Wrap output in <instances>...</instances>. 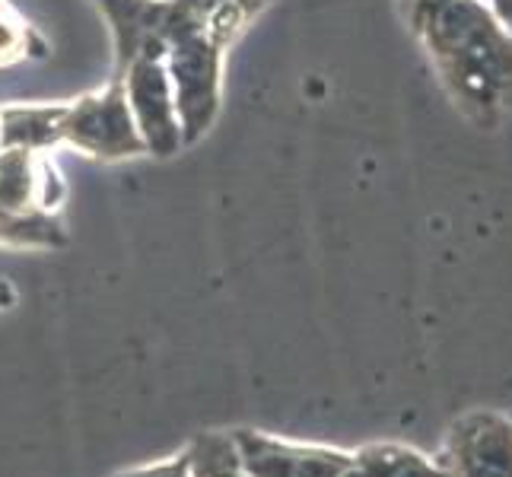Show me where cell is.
<instances>
[{"label": "cell", "instance_id": "cell-17", "mask_svg": "<svg viewBox=\"0 0 512 477\" xmlns=\"http://www.w3.org/2000/svg\"><path fill=\"white\" fill-rule=\"evenodd\" d=\"M398 4H414V0H398Z\"/></svg>", "mask_w": 512, "mask_h": 477}, {"label": "cell", "instance_id": "cell-3", "mask_svg": "<svg viewBox=\"0 0 512 477\" xmlns=\"http://www.w3.org/2000/svg\"><path fill=\"white\" fill-rule=\"evenodd\" d=\"M61 144L74 147L96 159H131L144 156V137H140L131 105L125 96V83L109 80L96 93H86L74 102H67Z\"/></svg>", "mask_w": 512, "mask_h": 477}, {"label": "cell", "instance_id": "cell-13", "mask_svg": "<svg viewBox=\"0 0 512 477\" xmlns=\"http://www.w3.org/2000/svg\"><path fill=\"white\" fill-rule=\"evenodd\" d=\"M191 477H249L242 468L233 433H201L188 446Z\"/></svg>", "mask_w": 512, "mask_h": 477}, {"label": "cell", "instance_id": "cell-7", "mask_svg": "<svg viewBox=\"0 0 512 477\" xmlns=\"http://www.w3.org/2000/svg\"><path fill=\"white\" fill-rule=\"evenodd\" d=\"M233 443L249 477H344L353 458L338 449L280 443L255 430H233Z\"/></svg>", "mask_w": 512, "mask_h": 477}, {"label": "cell", "instance_id": "cell-12", "mask_svg": "<svg viewBox=\"0 0 512 477\" xmlns=\"http://www.w3.org/2000/svg\"><path fill=\"white\" fill-rule=\"evenodd\" d=\"M0 245L10 249H64L67 233L58 214H13L0 207Z\"/></svg>", "mask_w": 512, "mask_h": 477}, {"label": "cell", "instance_id": "cell-6", "mask_svg": "<svg viewBox=\"0 0 512 477\" xmlns=\"http://www.w3.org/2000/svg\"><path fill=\"white\" fill-rule=\"evenodd\" d=\"M439 468L449 477H512V420L500 414L458 420Z\"/></svg>", "mask_w": 512, "mask_h": 477}, {"label": "cell", "instance_id": "cell-1", "mask_svg": "<svg viewBox=\"0 0 512 477\" xmlns=\"http://www.w3.org/2000/svg\"><path fill=\"white\" fill-rule=\"evenodd\" d=\"M404 23L427 51L452 105L478 128L512 118V26L487 0H414Z\"/></svg>", "mask_w": 512, "mask_h": 477}, {"label": "cell", "instance_id": "cell-15", "mask_svg": "<svg viewBox=\"0 0 512 477\" xmlns=\"http://www.w3.org/2000/svg\"><path fill=\"white\" fill-rule=\"evenodd\" d=\"M118 477H191V471H188V455H179V458H172V462H163V465L125 471V474H118Z\"/></svg>", "mask_w": 512, "mask_h": 477}, {"label": "cell", "instance_id": "cell-2", "mask_svg": "<svg viewBox=\"0 0 512 477\" xmlns=\"http://www.w3.org/2000/svg\"><path fill=\"white\" fill-rule=\"evenodd\" d=\"M223 58L226 48L217 39H210L198 26L182 23L172 10L163 64L172 83V99H175V112H179L185 147L198 144L214 128V121L220 115Z\"/></svg>", "mask_w": 512, "mask_h": 477}, {"label": "cell", "instance_id": "cell-14", "mask_svg": "<svg viewBox=\"0 0 512 477\" xmlns=\"http://www.w3.org/2000/svg\"><path fill=\"white\" fill-rule=\"evenodd\" d=\"M26 55H42V42L7 4L0 7V64H13Z\"/></svg>", "mask_w": 512, "mask_h": 477}, {"label": "cell", "instance_id": "cell-18", "mask_svg": "<svg viewBox=\"0 0 512 477\" xmlns=\"http://www.w3.org/2000/svg\"><path fill=\"white\" fill-rule=\"evenodd\" d=\"M4 4H7V0H0V7H4Z\"/></svg>", "mask_w": 512, "mask_h": 477}, {"label": "cell", "instance_id": "cell-8", "mask_svg": "<svg viewBox=\"0 0 512 477\" xmlns=\"http://www.w3.org/2000/svg\"><path fill=\"white\" fill-rule=\"evenodd\" d=\"M64 179L48 153L0 147V207L13 214H55Z\"/></svg>", "mask_w": 512, "mask_h": 477}, {"label": "cell", "instance_id": "cell-9", "mask_svg": "<svg viewBox=\"0 0 512 477\" xmlns=\"http://www.w3.org/2000/svg\"><path fill=\"white\" fill-rule=\"evenodd\" d=\"M67 102H10L0 105V147L51 153L61 147V125H64Z\"/></svg>", "mask_w": 512, "mask_h": 477}, {"label": "cell", "instance_id": "cell-4", "mask_svg": "<svg viewBox=\"0 0 512 477\" xmlns=\"http://www.w3.org/2000/svg\"><path fill=\"white\" fill-rule=\"evenodd\" d=\"M115 80L125 83L134 125L140 137H144L147 153L156 159H169L179 153L185 147V140H182L179 112H175L172 83L163 58H140L128 64L125 74H118Z\"/></svg>", "mask_w": 512, "mask_h": 477}, {"label": "cell", "instance_id": "cell-16", "mask_svg": "<svg viewBox=\"0 0 512 477\" xmlns=\"http://www.w3.org/2000/svg\"><path fill=\"white\" fill-rule=\"evenodd\" d=\"M487 7L497 13L506 26H512V0H487Z\"/></svg>", "mask_w": 512, "mask_h": 477}, {"label": "cell", "instance_id": "cell-10", "mask_svg": "<svg viewBox=\"0 0 512 477\" xmlns=\"http://www.w3.org/2000/svg\"><path fill=\"white\" fill-rule=\"evenodd\" d=\"M268 4L271 0H172V10L182 23L204 29L210 39L229 48Z\"/></svg>", "mask_w": 512, "mask_h": 477}, {"label": "cell", "instance_id": "cell-11", "mask_svg": "<svg viewBox=\"0 0 512 477\" xmlns=\"http://www.w3.org/2000/svg\"><path fill=\"white\" fill-rule=\"evenodd\" d=\"M344 477H449L439 465L404 446H366L350 458Z\"/></svg>", "mask_w": 512, "mask_h": 477}, {"label": "cell", "instance_id": "cell-5", "mask_svg": "<svg viewBox=\"0 0 512 477\" xmlns=\"http://www.w3.org/2000/svg\"><path fill=\"white\" fill-rule=\"evenodd\" d=\"M102 10L112 32L115 70L112 77L125 74V67L140 58H163L172 26V0H93Z\"/></svg>", "mask_w": 512, "mask_h": 477}]
</instances>
